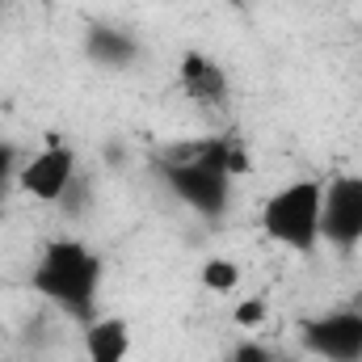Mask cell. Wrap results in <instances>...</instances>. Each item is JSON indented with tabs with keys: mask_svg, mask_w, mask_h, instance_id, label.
<instances>
[{
	"mask_svg": "<svg viewBox=\"0 0 362 362\" xmlns=\"http://www.w3.org/2000/svg\"><path fill=\"white\" fill-rule=\"evenodd\" d=\"M81 51H85V59H89L93 68H101V72H131L139 64V55H144V42L127 25L97 17V21L85 25Z\"/></svg>",
	"mask_w": 362,
	"mask_h": 362,
	"instance_id": "8",
	"label": "cell"
},
{
	"mask_svg": "<svg viewBox=\"0 0 362 362\" xmlns=\"http://www.w3.org/2000/svg\"><path fill=\"white\" fill-rule=\"evenodd\" d=\"M177 85L181 97L206 114H223L232 105V81H228V68L219 59H211L206 51H185L177 64Z\"/></svg>",
	"mask_w": 362,
	"mask_h": 362,
	"instance_id": "7",
	"label": "cell"
},
{
	"mask_svg": "<svg viewBox=\"0 0 362 362\" xmlns=\"http://www.w3.org/2000/svg\"><path fill=\"white\" fill-rule=\"evenodd\" d=\"M101 274L105 262L81 236H55L42 245V253L34 257L30 270V291L38 299H47L51 308H59L64 316H72L76 325H85L97 316V299H101Z\"/></svg>",
	"mask_w": 362,
	"mask_h": 362,
	"instance_id": "2",
	"label": "cell"
},
{
	"mask_svg": "<svg viewBox=\"0 0 362 362\" xmlns=\"http://www.w3.org/2000/svg\"><path fill=\"white\" fill-rule=\"evenodd\" d=\"M0 219H4V198H0Z\"/></svg>",
	"mask_w": 362,
	"mask_h": 362,
	"instance_id": "14",
	"label": "cell"
},
{
	"mask_svg": "<svg viewBox=\"0 0 362 362\" xmlns=\"http://www.w3.org/2000/svg\"><path fill=\"white\" fill-rule=\"evenodd\" d=\"M0 4H4V0H0Z\"/></svg>",
	"mask_w": 362,
	"mask_h": 362,
	"instance_id": "15",
	"label": "cell"
},
{
	"mask_svg": "<svg viewBox=\"0 0 362 362\" xmlns=\"http://www.w3.org/2000/svg\"><path fill=\"white\" fill-rule=\"evenodd\" d=\"M81 346H85V362H127L135 350L131 320L97 312L93 320L81 325Z\"/></svg>",
	"mask_w": 362,
	"mask_h": 362,
	"instance_id": "9",
	"label": "cell"
},
{
	"mask_svg": "<svg viewBox=\"0 0 362 362\" xmlns=\"http://www.w3.org/2000/svg\"><path fill=\"white\" fill-rule=\"evenodd\" d=\"M299 341L320 362H362V312L333 308V312L308 316L299 325Z\"/></svg>",
	"mask_w": 362,
	"mask_h": 362,
	"instance_id": "6",
	"label": "cell"
},
{
	"mask_svg": "<svg viewBox=\"0 0 362 362\" xmlns=\"http://www.w3.org/2000/svg\"><path fill=\"white\" fill-rule=\"evenodd\" d=\"M320 211H325V181L295 177L262 202V232L274 245L308 257L320 249Z\"/></svg>",
	"mask_w": 362,
	"mask_h": 362,
	"instance_id": "3",
	"label": "cell"
},
{
	"mask_svg": "<svg viewBox=\"0 0 362 362\" xmlns=\"http://www.w3.org/2000/svg\"><path fill=\"white\" fill-rule=\"evenodd\" d=\"M81 177V156L68 144H47L38 152H25L21 169H17V189L42 206H59L68 198V189Z\"/></svg>",
	"mask_w": 362,
	"mask_h": 362,
	"instance_id": "4",
	"label": "cell"
},
{
	"mask_svg": "<svg viewBox=\"0 0 362 362\" xmlns=\"http://www.w3.org/2000/svg\"><path fill=\"white\" fill-rule=\"evenodd\" d=\"M228 362H278V358H274L266 346H257V341H240V346L232 350V358H228Z\"/></svg>",
	"mask_w": 362,
	"mask_h": 362,
	"instance_id": "13",
	"label": "cell"
},
{
	"mask_svg": "<svg viewBox=\"0 0 362 362\" xmlns=\"http://www.w3.org/2000/svg\"><path fill=\"white\" fill-rule=\"evenodd\" d=\"M266 312H270V303H266L262 295H253V299H240V303H236L232 320H236L240 329H257V325H266Z\"/></svg>",
	"mask_w": 362,
	"mask_h": 362,
	"instance_id": "12",
	"label": "cell"
},
{
	"mask_svg": "<svg viewBox=\"0 0 362 362\" xmlns=\"http://www.w3.org/2000/svg\"><path fill=\"white\" fill-rule=\"evenodd\" d=\"M320 245L337 253H354L362 245V173H337L325 181Z\"/></svg>",
	"mask_w": 362,
	"mask_h": 362,
	"instance_id": "5",
	"label": "cell"
},
{
	"mask_svg": "<svg viewBox=\"0 0 362 362\" xmlns=\"http://www.w3.org/2000/svg\"><path fill=\"white\" fill-rule=\"evenodd\" d=\"M198 282H202V291H211V295H232V291L245 282V274H240V266H236L232 257H206L202 270H198Z\"/></svg>",
	"mask_w": 362,
	"mask_h": 362,
	"instance_id": "10",
	"label": "cell"
},
{
	"mask_svg": "<svg viewBox=\"0 0 362 362\" xmlns=\"http://www.w3.org/2000/svg\"><path fill=\"white\" fill-rule=\"evenodd\" d=\"M21 160H25V152H21V144H13V139H0V198L17 185V169H21Z\"/></svg>",
	"mask_w": 362,
	"mask_h": 362,
	"instance_id": "11",
	"label": "cell"
},
{
	"mask_svg": "<svg viewBox=\"0 0 362 362\" xmlns=\"http://www.w3.org/2000/svg\"><path fill=\"white\" fill-rule=\"evenodd\" d=\"M245 173H249V148L236 135L181 139L156 156V177L165 181V189L185 211L211 223L232 211V189H236V177Z\"/></svg>",
	"mask_w": 362,
	"mask_h": 362,
	"instance_id": "1",
	"label": "cell"
}]
</instances>
